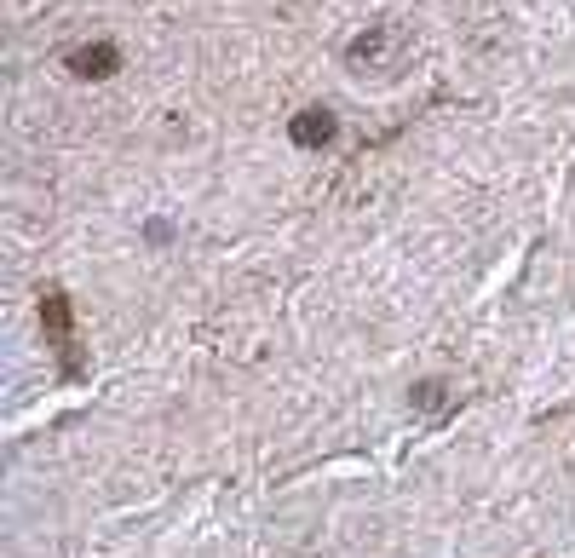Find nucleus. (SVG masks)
Here are the masks:
<instances>
[{
	"label": "nucleus",
	"mask_w": 575,
	"mask_h": 558,
	"mask_svg": "<svg viewBox=\"0 0 575 558\" xmlns=\"http://www.w3.org/2000/svg\"><path fill=\"white\" fill-rule=\"evenodd\" d=\"M386 29H368V35H357L351 41V70H368V64H380V52H386Z\"/></svg>",
	"instance_id": "nucleus-4"
},
{
	"label": "nucleus",
	"mask_w": 575,
	"mask_h": 558,
	"mask_svg": "<svg viewBox=\"0 0 575 558\" xmlns=\"http://www.w3.org/2000/svg\"><path fill=\"white\" fill-rule=\"evenodd\" d=\"M69 70L87 75V81H104V75L121 70V52H115L110 41H92V47H75V52H69Z\"/></svg>",
	"instance_id": "nucleus-3"
},
{
	"label": "nucleus",
	"mask_w": 575,
	"mask_h": 558,
	"mask_svg": "<svg viewBox=\"0 0 575 558\" xmlns=\"http://www.w3.org/2000/svg\"><path fill=\"white\" fill-rule=\"evenodd\" d=\"M334 133H340V121H334V110H322V104H311V110H299L288 121V139L299 150H322V144H334Z\"/></svg>",
	"instance_id": "nucleus-2"
},
{
	"label": "nucleus",
	"mask_w": 575,
	"mask_h": 558,
	"mask_svg": "<svg viewBox=\"0 0 575 558\" xmlns=\"http://www.w3.org/2000/svg\"><path fill=\"white\" fill-rule=\"evenodd\" d=\"M41 323H46V340H52V346H58V357H64V374L75 380V374H81V357H75V328H69V300L58 294V288H52V294L41 300Z\"/></svg>",
	"instance_id": "nucleus-1"
},
{
	"label": "nucleus",
	"mask_w": 575,
	"mask_h": 558,
	"mask_svg": "<svg viewBox=\"0 0 575 558\" xmlns=\"http://www.w3.org/2000/svg\"><path fill=\"white\" fill-rule=\"evenodd\" d=\"M409 403L414 409H437V403H443V380H420V386L409 392Z\"/></svg>",
	"instance_id": "nucleus-5"
}]
</instances>
